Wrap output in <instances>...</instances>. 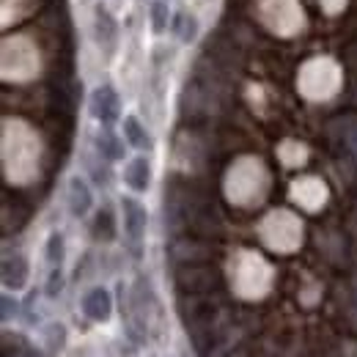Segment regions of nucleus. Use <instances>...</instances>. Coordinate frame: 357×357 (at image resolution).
<instances>
[{
  "instance_id": "nucleus-1",
  "label": "nucleus",
  "mask_w": 357,
  "mask_h": 357,
  "mask_svg": "<svg viewBox=\"0 0 357 357\" xmlns=\"http://www.w3.org/2000/svg\"><path fill=\"white\" fill-rule=\"evenodd\" d=\"M121 215H124V234H127L130 250H132V256H140L143 236H146V225H149V212H146V206H143L137 198L124 195V198H121Z\"/></svg>"
},
{
  "instance_id": "nucleus-2",
  "label": "nucleus",
  "mask_w": 357,
  "mask_h": 357,
  "mask_svg": "<svg viewBox=\"0 0 357 357\" xmlns=\"http://www.w3.org/2000/svg\"><path fill=\"white\" fill-rule=\"evenodd\" d=\"M89 110L91 116L102 124V127H113L119 119H121V99H119V91L113 86H96L91 91L89 99Z\"/></svg>"
},
{
  "instance_id": "nucleus-3",
  "label": "nucleus",
  "mask_w": 357,
  "mask_h": 357,
  "mask_svg": "<svg viewBox=\"0 0 357 357\" xmlns=\"http://www.w3.org/2000/svg\"><path fill=\"white\" fill-rule=\"evenodd\" d=\"M218 283V272L206 264H184L176 272V286L184 294H204Z\"/></svg>"
},
{
  "instance_id": "nucleus-4",
  "label": "nucleus",
  "mask_w": 357,
  "mask_h": 357,
  "mask_svg": "<svg viewBox=\"0 0 357 357\" xmlns=\"http://www.w3.org/2000/svg\"><path fill=\"white\" fill-rule=\"evenodd\" d=\"M80 308L86 313V319L96 321V324H105L113 316V297H110V291L105 286H93V289L86 291Z\"/></svg>"
},
{
  "instance_id": "nucleus-5",
  "label": "nucleus",
  "mask_w": 357,
  "mask_h": 357,
  "mask_svg": "<svg viewBox=\"0 0 357 357\" xmlns=\"http://www.w3.org/2000/svg\"><path fill=\"white\" fill-rule=\"evenodd\" d=\"M93 39L105 52H113L119 45V22L102 3L93 8Z\"/></svg>"
},
{
  "instance_id": "nucleus-6",
  "label": "nucleus",
  "mask_w": 357,
  "mask_h": 357,
  "mask_svg": "<svg viewBox=\"0 0 357 357\" xmlns=\"http://www.w3.org/2000/svg\"><path fill=\"white\" fill-rule=\"evenodd\" d=\"M3 286L6 289H11V291H22L25 286H28V275H31V264H28V259L22 256V253H6L3 256Z\"/></svg>"
},
{
  "instance_id": "nucleus-7",
  "label": "nucleus",
  "mask_w": 357,
  "mask_h": 357,
  "mask_svg": "<svg viewBox=\"0 0 357 357\" xmlns=\"http://www.w3.org/2000/svg\"><path fill=\"white\" fill-rule=\"evenodd\" d=\"M66 206L72 212V218H86L93 206V192H91L89 181L83 176H72L69 178V187H66Z\"/></svg>"
},
{
  "instance_id": "nucleus-8",
  "label": "nucleus",
  "mask_w": 357,
  "mask_h": 357,
  "mask_svg": "<svg viewBox=\"0 0 357 357\" xmlns=\"http://www.w3.org/2000/svg\"><path fill=\"white\" fill-rule=\"evenodd\" d=\"M124 181L132 192H146L151 187V162L146 157H132L124 168Z\"/></svg>"
},
{
  "instance_id": "nucleus-9",
  "label": "nucleus",
  "mask_w": 357,
  "mask_h": 357,
  "mask_svg": "<svg viewBox=\"0 0 357 357\" xmlns=\"http://www.w3.org/2000/svg\"><path fill=\"white\" fill-rule=\"evenodd\" d=\"M121 130H124V140H127L132 149H137V151H151V149H154V137H151V132L140 124L137 116H124Z\"/></svg>"
},
{
  "instance_id": "nucleus-10",
  "label": "nucleus",
  "mask_w": 357,
  "mask_h": 357,
  "mask_svg": "<svg viewBox=\"0 0 357 357\" xmlns=\"http://www.w3.org/2000/svg\"><path fill=\"white\" fill-rule=\"evenodd\" d=\"M93 143H96V151H99L102 160H107V162H119V160H124V140L113 132L110 127H105L102 132H96Z\"/></svg>"
},
{
  "instance_id": "nucleus-11",
  "label": "nucleus",
  "mask_w": 357,
  "mask_h": 357,
  "mask_svg": "<svg viewBox=\"0 0 357 357\" xmlns=\"http://www.w3.org/2000/svg\"><path fill=\"white\" fill-rule=\"evenodd\" d=\"M91 236H93L96 242H113V239L119 236L116 215H113L110 206H102V209L93 215V220H91Z\"/></svg>"
},
{
  "instance_id": "nucleus-12",
  "label": "nucleus",
  "mask_w": 357,
  "mask_h": 357,
  "mask_svg": "<svg viewBox=\"0 0 357 357\" xmlns=\"http://www.w3.org/2000/svg\"><path fill=\"white\" fill-rule=\"evenodd\" d=\"M149 22H151V31H154L157 36H162V33L171 28L174 14H171L168 0H151V6H149Z\"/></svg>"
},
{
  "instance_id": "nucleus-13",
  "label": "nucleus",
  "mask_w": 357,
  "mask_h": 357,
  "mask_svg": "<svg viewBox=\"0 0 357 357\" xmlns=\"http://www.w3.org/2000/svg\"><path fill=\"white\" fill-rule=\"evenodd\" d=\"M171 31L176 33V39L181 42V45H190V42H195V39H198V20H195L190 11L174 14Z\"/></svg>"
},
{
  "instance_id": "nucleus-14",
  "label": "nucleus",
  "mask_w": 357,
  "mask_h": 357,
  "mask_svg": "<svg viewBox=\"0 0 357 357\" xmlns=\"http://www.w3.org/2000/svg\"><path fill=\"white\" fill-rule=\"evenodd\" d=\"M42 338H45L47 355H58V352H63V349H66V327H63L61 321L47 324L45 333H42Z\"/></svg>"
},
{
  "instance_id": "nucleus-15",
  "label": "nucleus",
  "mask_w": 357,
  "mask_h": 357,
  "mask_svg": "<svg viewBox=\"0 0 357 357\" xmlns=\"http://www.w3.org/2000/svg\"><path fill=\"white\" fill-rule=\"evenodd\" d=\"M45 256L50 267H61V264H63V259H66V242H63V234H61V231H52V234L47 236Z\"/></svg>"
},
{
  "instance_id": "nucleus-16",
  "label": "nucleus",
  "mask_w": 357,
  "mask_h": 357,
  "mask_svg": "<svg viewBox=\"0 0 357 357\" xmlns=\"http://www.w3.org/2000/svg\"><path fill=\"white\" fill-rule=\"evenodd\" d=\"M63 269L61 267H52L50 269V275H47V286H45V294L50 297V300H55L61 291H63Z\"/></svg>"
},
{
  "instance_id": "nucleus-17",
  "label": "nucleus",
  "mask_w": 357,
  "mask_h": 357,
  "mask_svg": "<svg viewBox=\"0 0 357 357\" xmlns=\"http://www.w3.org/2000/svg\"><path fill=\"white\" fill-rule=\"evenodd\" d=\"M0 316H3L6 324L20 316V303H17L11 294H3V297H0Z\"/></svg>"
}]
</instances>
